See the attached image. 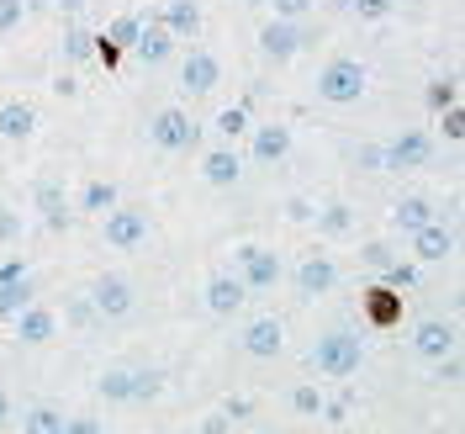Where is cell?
<instances>
[{
	"label": "cell",
	"instance_id": "11",
	"mask_svg": "<svg viewBox=\"0 0 465 434\" xmlns=\"http://www.w3.org/2000/svg\"><path fill=\"white\" fill-rule=\"evenodd\" d=\"M223 86V64L217 54H206V48H191L185 64H180V90H191V96H206V90Z\"/></svg>",
	"mask_w": 465,
	"mask_h": 434
},
{
	"label": "cell",
	"instance_id": "19",
	"mask_svg": "<svg viewBox=\"0 0 465 434\" xmlns=\"http://www.w3.org/2000/svg\"><path fill=\"white\" fill-rule=\"evenodd\" d=\"M159 22L174 32V43H196V32H202V5H196V0H164Z\"/></svg>",
	"mask_w": 465,
	"mask_h": 434
},
{
	"label": "cell",
	"instance_id": "21",
	"mask_svg": "<svg viewBox=\"0 0 465 434\" xmlns=\"http://www.w3.org/2000/svg\"><path fill=\"white\" fill-rule=\"evenodd\" d=\"M238 175H243V159H238V148L223 144V148H212L202 159V180L206 186H238Z\"/></svg>",
	"mask_w": 465,
	"mask_h": 434
},
{
	"label": "cell",
	"instance_id": "16",
	"mask_svg": "<svg viewBox=\"0 0 465 434\" xmlns=\"http://www.w3.org/2000/svg\"><path fill=\"white\" fill-rule=\"evenodd\" d=\"M11 323H16V339H22V345H48V339L58 334L54 308H43V302H27Z\"/></svg>",
	"mask_w": 465,
	"mask_h": 434
},
{
	"label": "cell",
	"instance_id": "25",
	"mask_svg": "<svg viewBox=\"0 0 465 434\" xmlns=\"http://www.w3.org/2000/svg\"><path fill=\"white\" fill-rule=\"evenodd\" d=\"M138 27H143V16H133V11H122V16H112V27L101 32L112 48H122V54H133V43H138Z\"/></svg>",
	"mask_w": 465,
	"mask_h": 434
},
{
	"label": "cell",
	"instance_id": "4",
	"mask_svg": "<svg viewBox=\"0 0 465 434\" xmlns=\"http://www.w3.org/2000/svg\"><path fill=\"white\" fill-rule=\"evenodd\" d=\"M85 297H90V308H95V318H101V323H116V318H127V313L138 308V291H133V281H127V276H116V270L95 276Z\"/></svg>",
	"mask_w": 465,
	"mask_h": 434
},
{
	"label": "cell",
	"instance_id": "8",
	"mask_svg": "<svg viewBox=\"0 0 465 434\" xmlns=\"http://www.w3.org/2000/svg\"><path fill=\"white\" fill-rule=\"evenodd\" d=\"M386 154V170H423L434 159V138L429 133H397L391 144H381Z\"/></svg>",
	"mask_w": 465,
	"mask_h": 434
},
{
	"label": "cell",
	"instance_id": "51",
	"mask_svg": "<svg viewBox=\"0 0 465 434\" xmlns=\"http://www.w3.org/2000/svg\"><path fill=\"white\" fill-rule=\"evenodd\" d=\"M58 5V16H80V11H85V0H54Z\"/></svg>",
	"mask_w": 465,
	"mask_h": 434
},
{
	"label": "cell",
	"instance_id": "12",
	"mask_svg": "<svg viewBox=\"0 0 465 434\" xmlns=\"http://www.w3.org/2000/svg\"><path fill=\"white\" fill-rule=\"evenodd\" d=\"M133 54L143 58L148 69H159V64H164V58L174 54V32L164 27V22H159V11H148V16H143V27H138V43H133Z\"/></svg>",
	"mask_w": 465,
	"mask_h": 434
},
{
	"label": "cell",
	"instance_id": "46",
	"mask_svg": "<svg viewBox=\"0 0 465 434\" xmlns=\"http://www.w3.org/2000/svg\"><path fill=\"white\" fill-rule=\"evenodd\" d=\"M349 403H354V398L344 392V398H333V403H322V413H318V419H328V424H344V419H349Z\"/></svg>",
	"mask_w": 465,
	"mask_h": 434
},
{
	"label": "cell",
	"instance_id": "48",
	"mask_svg": "<svg viewBox=\"0 0 465 434\" xmlns=\"http://www.w3.org/2000/svg\"><path fill=\"white\" fill-rule=\"evenodd\" d=\"M90 58H101L106 69H116V64H122V48H112L106 37H95V54H90Z\"/></svg>",
	"mask_w": 465,
	"mask_h": 434
},
{
	"label": "cell",
	"instance_id": "36",
	"mask_svg": "<svg viewBox=\"0 0 465 434\" xmlns=\"http://www.w3.org/2000/svg\"><path fill=\"white\" fill-rule=\"evenodd\" d=\"M22 228H27V217H22L16 207H0V244H16Z\"/></svg>",
	"mask_w": 465,
	"mask_h": 434
},
{
	"label": "cell",
	"instance_id": "2",
	"mask_svg": "<svg viewBox=\"0 0 465 434\" xmlns=\"http://www.w3.org/2000/svg\"><path fill=\"white\" fill-rule=\"evenodd\" d=\"M365 90H371V75H365L360 58H328V64H322L318 96L328 101V106H354Z\"/></svg>",
	"mask_w": 465,
	"mask_h": 434
},
{
	"label": "cell",
	"instance_id": "28",
	"mask_svg": "<svg viewBox=\"0 0 465 434\" xmlns=\"http://www.w3.org/2000/svg\"><path fill=\"white\" fill-rule=\"evenodd\" d=\"M58 429H64V413L48 408V403H37V408L22 413V434H58Z\"/></svg>",
	"mask_w": 465,
	"mask_h": 434
},
{
	"label": "cell",
	"instance_id": "34",
	"mask_svg": "<svg viewBox=\"0 0 465 434\" xmlns=\"http://www.w3.org/2000/svg\"><path fill=\"white\" fill-rule=\"evenodd\" d=\"M365 297H371V318H376V323H391V318H397V297H391L386 287H371Z\"/></svg>",
	"mask_w": 465,
	"mask_h": 434
},
{
	"label": "cell",
	"instance_id": "38",
	"mask_svg": "<svg viewBox=\"0 0 465 434\" xmlns=\"http://www.w3.org/2000/svg\"><path fill=\"white\" fill-rule=\"evenodd\" d=\"M264 5H275V16H281V22H302L318 0H264Z\"/></svg>",
	"mask_w": 465,
	"mask_h": 434
},
{
	"label": "cell",
	"instance_id": "49",
	"mask_svg": "<svg viewBox=\"0 0 465 434\" xmlns=\"http://www.w3.org/2000/svg\"><path fill=\"white\" fill-rule=\"evenodd\" d=\"M0 281H27V260H5L0 265Z\"/></svg>",
	"mask_w": 465,
	"mask_h": 434
},
{
	"label": "cell",
	"instance_id": "42",
	"mask_svg": "<svg viewBox=\"0 0 465 434\" xmlns=\"http://www.w3.org/2000/svg\"><path fill=\"white\" fill-rule=\"evenodd\" d=\"M354 159H360V170H371V175L386 170V154H381V144H360V154H354Z\"/></svg>",
	"mask_w": 465,
	"mask_h": 434
},
{
	"label": "cell",
	"instance_id": "26",
	"mask_svg": "<svg viewBox=\"0 0 465 434\" xmlns=\"http://www.w3.org/2000/svg\"><path fill=\"white\" fill-rule=\"evenodd\" d=\"M122 202V191H116L112 180H90L85 191H80V212H112Z\"/></svg>",
	"mask_w": 465,
	"mask_h": 434
},
{
	"label": "cell",
	"instance_id": "14",
	"mask_svg": "<svg viewBox=\"0 0 465 434\" xmlns=\"http://www.w3.org/2000/svg\"><path fill=\"white\" fill-rule=\"evenodd\" d=\"M243 138H249V154H254L260 165H281L291 154V127H281V122H260V127H249Z\"/></svg>",
	"mask_w": 465,
	"mask_h": 434
},
{
	"label": "cell",
	"instance_id": "30",
	"mask_svg": "<svg viewBox=\"0 0 465 434\" xmlns=\"http://www.w3.org/2000/svg\"><path fill=\"white\" fill-rule=\"evenodd\" d=\"M90 54H95V32H85L80 22H69V27H64V58H69V64H85Z\"/></svg>",
	"mask_w": 465,
	"mask_h": 434
},
{
	"label": "cell",
	"instance_id": "52",
	"mask_svg": "<svg viewBox=\"0 0 465 434\" xmlns=\"http://www.w3.org/2000/svg\"><path fill=\"white\" fill-rule=\"evenodd\" d=\"M0 429H11V392L0 387Z\"/></svg>",
	"mask_w": 465,
	"mask_h": 434
},
{
	"label": "cell",
	"instance_id": "50",
	"mask_svg": "<svg viewBox=\"0 0 465 434\" xmlns=\"http://www.w3.org/2000/svg\"><path fill=\"white\" fill-rule=\"evenodd\" d=\"M202 434H232V419L228 413H212V419L202 424Z\"/></svg>",
	"mask_w": 465,
	"mask_h": 434
},
{
	"label": "cell",
	"instance_id": "5",
	"mask_svg": "<svg viewBox=\"0 0 465 434\" xmlns=\"http://www.w3.org/2000/svg\"><path fill=\"white\" fill-rule=\"evenodd\" d=\"M148 144L164 148V154H185V148L202 144V127L191 122V112H180V106H164V112L148 122Z\"/></svg>",
	"mask_w": 465,
	"mask_h": 434
},
{
	"label": "cell",
	"instance_id": "6",
	"mask_svg": "<svg viewBox=\"0 0 465 434\" xmlns=\"http://www.w3.org/2000/svg\"><path fill=\"white\" fill-rule=\"evenodd\" d=\"M232 260H238V281H243L249 291H275V287H281V260H275V249L238 244V249H232Z\"/></svg>",
	"mask_w": 465,
	"mask_h": 434
},
{
	"label": "cell",
	"instance_id": "41",
	"mask_svg": "<svg viewBox=\"0 0 465 434\" xmlns=\"http://www.w3.org/2000/svg\"><path fill=\"white\" fill-rule=\"evenodd\" d=\"M439 116H444V138H450V144H460V138H465V112H460V106H444Z\"/></svg>",
	"mask_w": 465,
	"mask_h": 434
},
{
	"label": "cell",
	"instance_id": "18",
	"mask_svg": "<svg viewBox=\"0 0 465 434\" xmlns=\"http://www.w3.org/2000/svg\"><path fill=\"white\" fill-rule=\"evenodd\" d=\"M32 207L43 212V223L54 233H64L69 223H74V212H69V202H64V186H54V180H37L32 186Z\"/></svg>",
	"mask_w": 465,
	"mask_h": 434
},
{
	"label": "cell",
	"instance_id": "15",
	"mask_svg": "<svg viewBox=\"0 0 465 434\" xmlns=\"http://www.w3.org/2000/svg\"><path fill=\"white\" fill-rule=\"evenodd\" d=\"M286 349V323L281 318H254L243 328V355H254V360H275Z\"/></svg>",
	"mask_w": 465,
	"mask_h": 434
},
{
	"label": "cell",
	"instance_id": "53",
	"mask_svg": "<svg viewBox=\"0 0 465 434\" xmlns=\"http://www.w3.org/2000/svg\"><path fill=\"white\" fill-rule=\"evenodd\" d=\"M243 5H264V0H243Z\"/></svg>",
	"mask_w": 465,
	"mask_h": 434
},
{
	"label": "cell",
	"instance_id": "45",
	"mask_svg": "<svg viewBox=\"0 0 465 434\" xmlns=\"http://www.w3.org/2000/svg\"><path fill=\"white\" fill-rule=\"evenodd\" d=\"M58 434H106V424L101 419H90V413H80V419H64V429Z\"/></svg>",
	"mask_w": 465,
	"mask_h": 434
},
{
	"label": "cell",
	"instance_id": "37",
	"mask_svg": "<svg viewBox=\"0 0 465 434\" xmlns=\"http://www.w3.org/2000/svg\"><path fill=\"white\" fill-rule=\"evenodd\" d=\"M360 260L371 265V270H386V265H397V255H391V244H381V238H371V244L360 249Z\"/></svg>",
	"mask_w": 465,
	"mask_h": 434
},
{
	"label": "cell",
	"instance_id": "33",
	"mask_svg": "<svg viewBox=\"0 0 465 434\" xmlns=\"http://www.w3.org/2000/svg\"><path fill=\"white\" fill-rule=\"evenodd\" d=\"M164 392V371H133V403H153Z\"/></svg>",
	"mask_w": 465,
	"mask_h": 434
},
{
	"label": "cell",
	"instance_id": "39",
	"mask_svg": "<svg viewBox=\"0 0 465 434\" xmlns=\"http://www.w3.org/2000/svg\"><path fill=\"white\" fill-rule=\"evenodd\" d=\"M460 377H465L460 355H444V360H434V381H439V387H455Z\"/></svg>",
	"mask_w": 465,
	"mask_h": 434
},
{
	"label": "cell",
	"instance_id": "27",
	"mask_svg": "<svg viewBox=\"0 0 465 434\" xmlns=\"http://www.w3.org/2000/svg\"><path fill=\"white\" fill-rule=\"evenodd\" d=\"M32 302V281H0V323H11Z\"/></svg>",
	"mask_w": 465,
	"mask_h": 434
},
{
	"label": "cell",
	"instance_id": "22",
	"mask_svg": "<svg viewBox=\"0 0 465 434\" xmlns=\"http://www.w3.org/2000/svg\"><path fill=\"white\" fill-rule=\"evenodd\" d=\"M439 207L429 197H402V202H391V228L397 233H418L423 223H434Z\"/></svg>",
	"mask_w": 465,
	"mask_h": 434
},
{
	"label": "cell",
	"instance_id": "13",
	"mask_svg": "<svg viewBox=\"0 0 465 434\" xmlns=\"http://www.w3.org/2000/svg\"><path fill=\"white\" fill-rule=\"evenodd\" d=\"M302 43H307V37H302L296 22H281V16H275V22H264V27H260V54L275 58V64L296 58V54H302Z\"/></svg>",
	"mask_w": 465,
	"mask_h": 434
},
{
	"label": "cell",
	"instance_id": "43",
	"mask_svg": "<svg viewBox=\"0 0 465 434\" xmlns=\"http://www.w3.org/2000/svg\"><path fill=\"white\" fill-rule=\"evenodd\" d=\"M69 323H74V328H90V323H101V318H95V308H90V297H74V302H69Z\"/></svg>",
	"mask_w": 465,
	"mask_h": 434
},
{
	"label": "cell",
	"instance_id": "29",
	"mask_svg": "<svg viewBox=\"0 0 465 434\" xmlns=\"http://www.w3.org/2000/svg\"><path fill=\"white\" fill-rule=\"evenodd\" d=\"M212 127H217V138H223V144H238L254 122H249V106H228V112H217V122H212Z\"/></svg>",
	"mask_w": 465,
	"mask_h": 434
},
{
	"label": "cell",
	"instance_id": "1",
	"mask_svg": "<svg viewBox=\"0 0 465 434\" xmlns=\"http://www.w3.org/2000/svg\"><path fill=\"white\" fill-rule=\"evenodd\" d=\"M360 366H365V339L354 328H328L318 345H312V371L328 381L360 377Z\"/></svg>",
	"mask_w": 465,
	"mask_h": 434
},
{
	"label": "cell",
	"instance_id": "32",
	"mask_svg": "<svg viewBox=\"0 0 465 434\" xmlns=\"http://www.w3.org/2000/svg\"><path fill=\"white\" fill-rule=\"evenodd\" d=\"M339 5H349L360 22H386V16L397 11V0H339Z\"/></svg>",
	"mask_w": 465,
	"mask_h": 434
},
{
	"label": "cell",
	"instance_id": "9",
	"mask_svg": "<svg viewBox=\"0 0 465 434\" xmlns=\"http://www.w3.org/2000/svg\"><path fill=\"white\" fill-rule=\"evenodd\" d=\"M407 249H412V260H423V265L450 260L455 255V228L444 217H434V223H423L418 233H407Z\"/></svg>",
	"mask_w": 465,
	"mask_h": 434
},
{
	"label": "cell",
	"instance_id": "3",
	"mask_svg": "<svg viewBox=\"0 0 465 434\" xmlns=\"http://www.w3.org/2000/svg\"><path fill=\"white\" fill-rule=\"evenodd\" d=\"M148 212L143 207H122L116 202L112 212H101V238L112 244V249H122V255H133V249H143L148 244Z\"/></svg>",
	"mask_w": 465,
	"mask_h": 434
},
{
	"label": "cell",
	"instance_id": "23",
	"mask_svg": "<svg viewBox=\"0 0 465 434\" xmlns=\"http://www.w3.org/2000/svg\"><path fill=\"white\" fill-rule=\"evenodd\" d=\"M312 223H318L322 238H349V233H354V207L349 202H328V207L312 212Z\"/></svg>",
	"mask_w": 465,
	"mask_h": 434
},
{
	"label": "cell",
	"instance_id": "40",
	"mask_svg": "<svg viewBox=\"0 0 465 434\" xmlns=\"http://www.w3.org/2000/svg\"><path fill=\"white\" fill-rule=\"evenodd\" d=\"M444 106H455V80H434L429 86V112H444Z\"/></svg>",
	"mask_w": 465,
	"mask_h": 434
},
{
	"label": "cell",
	"instance_id": "44",
	"mask_svg": "<svg viewBox=\"0 0 465 434\" xmlns=\"http://www.w3.org/2000/svg\"><path fill=\"white\" fill-rule=\"evenodd\" d=\"M381 276H386V287H412V281H418V270H412V265H407V260L386 265V270H381Z\"/></svg>",
	"mask_w": 465,
	"mask_h": 434
},
{
	"label": "cell",
	"instance_id": "24",
	"mask_svg": "<svg viewBox=\"0 0 465 434\" xmlns=\"http://www.w3.org/2000/svg\"><path fill=\"white\" fill-rule=\"evenodd\" d=\"M95 392H101L106 403H133V371H122V366L101 371V377H95Z\"/></svg>",
	"mask_w": 465,
	"mask_h": 434
},
{
	"label": "cell",
	"instance_id": "17",
	"mask_svg": "<svg viewBox=\"0 0 465 434\" xmlns=\"http://www.w3.org/2000/svg\"><path fill=\"white\" fill-rule=\"evenodd\" d=\"M243 302H249V287H243L238 276H212V281H206V313H217V318H232Z\"/></svg>",
	"mask_w": 465,
	"mask_h": 434
},
{
	"label": "cell",
	"instance_id": "20",
	"mask_svg": "<svg viewBox=\"0 0 465 434\" xmlns=\"http://www.w3.org/2000/svg\"><path fill=\"white\" fill-rule=\"evenodd\" d=\"M32 127H37V106L32 101H0V138L5 144L32 138Z\"/></svg>",
	"mask_w": 465,
	"mask_h": 434
},
{
	"label": "cell",
	"instance_id": "35",
	"mask_svg": "<svg viewBox=\"0 0 465 434\" xmlns=\"http://www.w3.org/2000/svg\"><path fill=\"white\" fill-rule=\"evenodd\" d=\"M27 22V0H0V37Z\"/></svg>",
	"mask_w": 465,
	"mask_h": 434
},
{
	"label": "cell",
	"instance_id": "10",
	"mask_svg": "<svg viewBox=\"0 0 465 434\" xmlns=\"http://www.w3.org/2000/svg\"><path fill=\"white\" fill-rule=\"evenodd\" d=\"M333 281H339V265L328 260V255H318V249L302 255V265H296V297H307V302L312 297H328Z\"/></svg>",
	"mask_w": 465,
	"mask_h": 434
},
{
	"label": "cell",
	"instance_id": "7",
	"mask_svg": "<svg viewBox=\"0 0 465 434\" xmlns=\"http://www.w3.org/2000/svg\"><path fill=\"white\" fill-rule=\"evenodd\" d=\"M455 345H460V334H455V323L444 318H423L418 328H412V355L418 360H444V355H455Z\"/></svg>",
	"mask_w": 465,
	"mask_h": 434
},
{
	"label": "cell",
	"instance_id": "47",
	"mask_svg": "<svg viewBox=\"0 0 465 434\" xmlns=\"http://www.w3.org/2000/svg\"><path fill=\"white\" fill-rule=\"evenodd\" d=\"M312 212H318V207L302 202V197H291V202H286V217H291V223H312Z\"/></svg>",
	"mask_w": 465,
	"mask_h": 434
},
{
	"label": "cell",
	"instance_id": "31",
	"mask_svg": "<svg viewBox=\"0 0 465 434\" xmlns=\"http://www.w3.org/2000/svg\"><path fill=\"white\" fill-rule=\"evenodd\" d=\"M322 403H328V398H322L318 387H307V381H302V387H291V408H296L302 419H318Z\"/></svg>",
	"mask_w": 465,
	"mask_h": 434
}]
</instances>
